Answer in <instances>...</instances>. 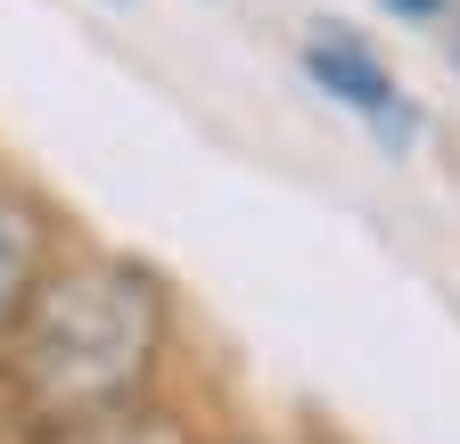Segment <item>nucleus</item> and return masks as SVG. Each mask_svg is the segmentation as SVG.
<instances>
[{"label":"nucleus","mask_w":460,"mask_h":444,"mask_svg":"<svg viewBox=\"0 0 460 444\" xmlns=\"http://www.w3.org/2000/svg\"><path fill=\"white\" fill-rule=\"evenodd\" d=\"M164 395H198L190 289L148 247L75 222L0 362V444H49Z\"/></svg>","instance_id":"f257e3e1"},{"label":"nucleus","mask_w":460,"mask_h":444,"mask_svg":"<svg viewBox=\"0 0 460 444\" xmlns=\"http://www.w3.org/2000/svg\"><path fill=\"white\" fill-rule=\"evenodd\" d=\"M198 428H206V404L198 395H164V404H140L124 420H99V428L49 436V444H198Z\"/></svg>","instance_id":"20e7f679"},{"label":"nucleus","mask_w":460,"mask_h":444,"mask_svg":"<svg viewBox=\"0 0 460 444\" xmlns=\"http://www.w3.org/2000/svg\"><path fill=\"white\" fill-rule=\"evenodd\" d=\"M436 49H444V67H452V75H460V9H452V17H444V25H436Z\"/></svg>","instance_id":"0eeeda50"},{"label":"nucleus","mask_w":460,"mask_h":444,"mask_svg":"<svg viewBox=\"0 0 460 444\" xmlns=\"http://www.w3.org/2000/svg\"><path fill=\"white\" fill-rule=\"evenodd\" d=\"M296 75H305V91H321V99L337 107V116H354V124L370 132V148L394 156V164L420 156L428 132H436L428 99L386 67V49H378L362 25H345V17H313V25L296 33Z\"/></svg>","instance_id":"f03ea898"},{"label":"nucleus","mask_w":460,"mask_h":444,"mask_svg":"<svg viewBox=\"0 0 460 444\" xmlns=\"http://www.w3.org/2000/svg\"><path fill=\"white\" fill-rule=\"evenodd\" d=\"M75 239V206L58 198L33 164H0V362H9V346H17V321H25V305H33V289H41V271H49V255Z\"/></svg>","instance_id":"7ed1b4c3"},{"label":"nucleus","mask_w":460,"mask_h":444,"mask_svg":"<svg viewBox=\"0 0 460 444\" xmlns=\"http://www.w3.org/2000/svg\"><path fill=\"white\" fill-rule=\"evenodd\" d=\"M0 164H9V148H0Z\"/></svg>","instance_id":"1a4fd4ad"},{"label":"nucleus","mask_w":460,"mask_h":444,"mask_svg":"<svg viewBox=\"0 0 460 444\" xmlns=\"http://www.w3.org/2000/svg\"><path fill=\"white\" fill-rule=\"evenodd\" d=\"M198 444H354V436H337L329 420H305V412H206Z\"/></svg>","instance_id":"39448f33"},{"label":"nucleus","mask_w":460,"mask_h":444,"mask_svg":"<svg viewBox=\"0 0 460 444\" xmlns=\"http://www.w3.org/2000/svg\"><path fill=\"white\" fill-rule=\"evenodd\" d=\"M91 9H107V17H132V9H140V0H91Z\"/></svg>","instance_id":"6e6552de"},{"label":"nucleus","mask_w":460,"mask_h":444,"mask_svg":"<svg viewBox=\"0 0 460 444\" xmlns=\"http://www.w3.org/2000/svg\"><path fill=\"white\" fill-rule=\"evenodd\" d=\"M370 9H378L386 25H402V33H436V25L460 9V0H370Z\"/></svg>","instance_id":"423d86ee"}]
</instances>
